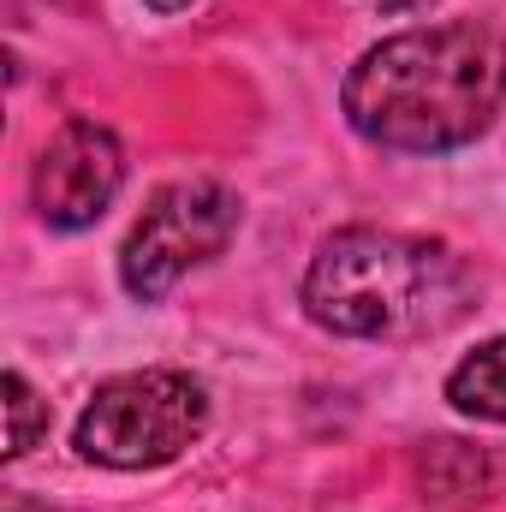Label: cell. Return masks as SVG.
Masks as SVG:
<instances>
[{
  "label": "cell",
  "mask_w": 506,
  "mask_h": 512,
  "mask_svg": "<svg viewBox=\"0 0 506 512\" xmlns=\"http://www.w3.org/2000/svg\"><path fill=\"white\" fill-rule=\"evenodd\" d=\"M143 6H155V12H185L191 0H143Z\"/></svg>",
  "instance_id": "obj_8"
},
{
  "label": "cell",
  "mask_w": 506,
  "mask_h": 512,
  "mask_svg": "<svg viewBox=\"0 0 506 512\" xmlns=\"http://www.w3.org/2000/svg\"><path fill=\"white\" fill-rule=\"evenodd\" d=\"M459 262L435 239L340 227L304 268V316L340 340H399L453 322Z\"/></svg>",
  "instance_id": "obj_2"
},
{
  "label": "cell",
  "mask_w": 506,
  "mask_h": 512,
  "mask_svg": "<svg viewBox=\"0 0 506 512\" xmlns=\"http://www.w3.org/2000/svg\"><path fill=\"white\" fill-rule=\"evenodd\" d=\"M209 429V393L185 370H131L90 393L72 447L108 471H155L197 447Z\"/></svg>",
  "instance_id": "obj_3"
},
{
  "label": "cell",
  "mask_w": 506,
  "mask_h": 512,
  "mask_svg": "<svg viewBox=\"0 0 506 512\" xmlns=\"http://www.w3.org/2000/svg\"><path fill=\"white\" fill-rule=\"evenodd\" d=\"M126 185V149L120 137L96 120H66L48 137V149L36 155L30 173V203L42 215V227L54 233H84L108 215V203Z\"/></svg>",
  "instance_id": "obj_5"
},
{
  "label": "cell",
  "mask_w": 506,
  "mask_h": 512,
  "mask_svg": "<svg viewBox=\"0 0 506 512\" xmlns=\"http://www.w3.org/2000/svg\"><path fill=\"white\" fill-rule=\"evenodd\" d=\"M376 6H387V12H411V6H429V0H376Z\"/></svg>",
  "instance_id": "obj_9"
},
{
  "label": "cell",
  "mask_w": 506,
  "mask_h": 512,
  "mask_svg": "<svg viewBox=\"0 0 506 512\" xmlns=\"http://www.w3.org/2000/svg\"><path fill=\"white\" fill-rule=\"evenodd\" d=\"M239 233V191L221 179H173L161 185L120 245V286L137 304L167 298L191 268L215 262Z\"/></svg>",
  "instance_id": "obj_4"
},
{
  "label": "cell",
  "mask_w": 506,
  "mask_h": 512,
  "mask_svg": "<svg viewBox=\"0 0 506 512\" xmlns=\"http://www.w3.org/2000/svg\"><path fill=\"white\" fill-rule=\"evenodd\" d=\"M447 399H453L465 417L506 423V334L501 340H483L477 352H465V358L447 370Z\"/></svg>",
  "instance_id": "obj_6"
},
{
  "label": "cell",
  "mask_w": 506,
  "mask_h": 512,
  "mask_svg": "<svg viewBox=\"0 0 506 512\" xmlns=\"http://www.w3.org/2000/svg\"><path fill=\"white\" fill-rule=\"evenodd\" d=\"M506 102V36L483 18L381 36L340 84L352 131L393 155H447L477 143Z\"/></svg>",
  "instance_id": "obj_1"
},
{
  "label": "cell",
  "mask_w": 506,
  "mask_h": 512,
  "mask_svg": "<svg viewBox=\"0 0 506 512\" xmlns=\"http://www.w3.org/2000/svg\"><path fill=\"white\" fill-rule=\"evenodd\" d=\"M48 435V405L18 370H6V459H24Z\"/></svg>",
  "instance_id": "obj_7"
}]
</instances>
